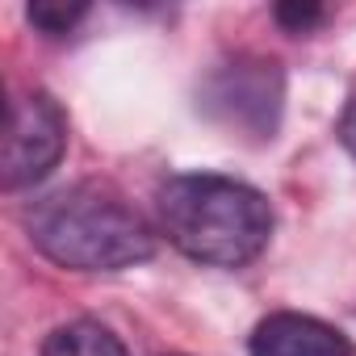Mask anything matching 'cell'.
<instances>
[{
  "label": "cell",
  "instance_id": "6da1fadb",
  "mask_svg": "<svg viewBox=\"0 0 356 356\" xmlns=\"http://www.w3.org/2000/svg\"><path fill=\"white\" fill-rule=\"evenodd\" d=\"M155 214L176 252L214 268H243L273 239L268 197L218 172H181L163 181Z\"/></svg>",
  "mask_w": 356,
  "mask_h": 356
},
{
  "label": "cell",
  "instance_id": "277c9868",
  "mask_svg": "<svg viewBox=\"0 0 356 356\" xmlns=\"http://www.w3.org/2000/svg\"><path fill=\"white\" fill-rule=\"evenodd\" d=\"M206 97H210L206 105L222 113L231 126L273 138L277 113H281V72L277 63H264V59H239L210 80Z\"/></svg>",
  "mask_w": 356,
  "mask_h": 356
},
{
  "label": "cell",
  "instance_id": "5b68a950",
  "mask_svg": "<svg viewBox=\"0 0 356 356\" xmlns=\"http://www.w3.org/2000/svg\"><path fill=\"white\" fill-rule=\"evenodd\" d=\"M248 356H356V348L339 327L314 314L277 310L256 323L248 339Z\"/></svg>",
  "mask_w": 356,
  "mask_h": 356
},
{
  "label": "cell",
  "instance_id": "ba28073f",
  "mask_svg": "<svg viewBox=\"0 0 356 356\" xmlns=\"http://www.w3.org/2000/svg\"><path fill=\"white\" fill-rule=\"evenodd\" d=\"M273 17H277L289 34H306V30H314V26L323 22V9H318V5H277Z\"/></svg>",
  "mask_w": 356,
  "mask_h": 356
},
{
  "label": "cell",
  "instance_id": "7a4b0ae2",
  "mask_svg": "<svg viewBox=\"0 0 356 356\" xmlns=\"http://www.w3.org/2000/svg\"><path fill=\"white\" fill-rule=\"evenodd\" d=\"M26 231L51 264L76 273H118L155 256L151 222L122 193L97 181H80L34 202Z\"/></svg>",
  "mask_w": 356,
  "mask_h": 356
},
{
  "label": "cell",
  "instance_id": "8992f818",
  "mask_svg": "<svg viewBox=\"0 0 356 356\" xmlns=\"http://www.w3.org/2000/svg\"><path fill=\"white\" fill-rule=\"evenodd\" d=\"M42 356H130L126 343L97 318H72L55 327L42 343Z\"/></svg>",
  "mask_w": 356,
  "mask_h": 356
},
{
  "label": "cell",
  "instance_id": "52a82bcc",
  "mask_svg": "<svg viewBox=\"0 0 356 356\" xmlns=\"http://www.w3.org/2000/svg\"><path fill=\"white\" fill-rule=\"evenodd\" d=\"M84 13H88L84 0H34L26 9L30 26L42 34H67V30H76V22H84Z\"/></svg>",
  "mask_w": 356,
  "mask_h": 356
},
{
  "label": "cell",
  "instance_id": "3957f363",
  "mask_svg": "<svg viewBox=\"0 0 356 356\" xmlns=\"http://www.w3.org/2000/svg\"><path fill=\"white\" fill-rule=\"evenodd\" d=\"M67 151V113L59 101L42 88L9 101V126H5V189L38 185L59 168Z\"/></svg>",
  "mask_w": 356,
  "mask_h": 356
},
{
  "label": "cell",
  "instance_id": "9c48e42d",
  "mask_svg": "<svg viewBox=\"0 0 356 356\" xmlns=\"http://www.w3.org/2000/svg\"><path fill=\"white\" fill-rule=\"evenodd\" d=\"M339 143H343V151L356 159V97L343 105V113H339Z\"/></svg>",
  "mask_w": 356,
  "mask_h": 356
}]
</instances>
